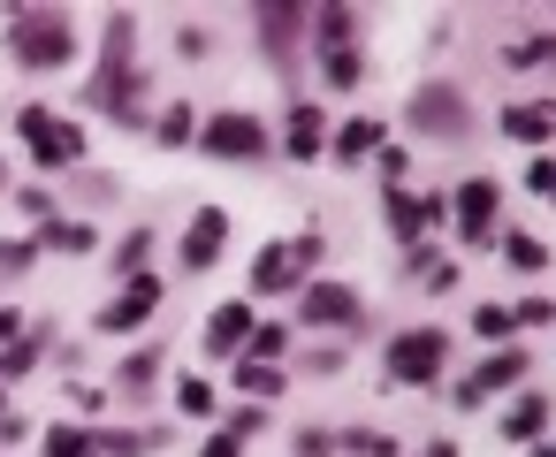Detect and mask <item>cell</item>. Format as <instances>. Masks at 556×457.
Masks as SVG:
<instances>
[{"label": "cell", "instance_id": "cell-1", "mask_svg": "<svg viewBox=\"0 0 556 457\" xmlns=\"http://www.w3.org/2000/svg\"><path fill=\"white\" fill-rule=\"evenodd\" d=\"M9 47H16L24 69H62V62L77 54V31H70L62 16H47V9H24V16L9 24Z\"/></svg>", "mask_w": 556, "mask_h": 457}, {"label": "cell", "instance_id": "cell-2", "mask_svg": "<svg viewBox=\"0 0 556 457\" xmlns=\"http://www.w3.org/2000/svg\"><path fill=\"white\" fill-rule=\"evenodd\" d=\"M92 100L108 115H130L138 107V85H130V16H108V62L92 77Z\"/></svg>", "mask_w": 556, "mask_h": 457}, {"label": "cell", "instance_id": "cell-3", "mask_svg": "<svg viewBox=\"0 0 556 457\" xmlns=\"http://www.w3.org/2000/svg\"><path fill=\"white\" fill-rule=\"evenodd\" d=\"M16 130L31 138V161H39V168H70V161L85 153L77 123H62L54 107H24V115H16Z\"/></svg>", "mask_w": 556, "mask_h": 457}, {"label": "cell", "instance_id": "cell-4", "mask_svg": "<svg viewBox=\"0 0 556 457\" xmlns=\"http://www.w3.org/2000/svg\"><path fill=\"white\" fill-rule=\"evenodd\" d=\"M434 373H442V335L434 328H412V335L389 343V381L396 389H427Z\"/></svg>", "mask_w": 556, "mask_h": 457}, {"label": "cell", "instance_id": "cell-5", "mask_svg": "<svg viewBox=\"0 0 556 457\" xmlns=\"http://www.w3.org/2000/svg\"><path fill=\"white\" fill-rule=\"evenodd\" d=\"M199 145L222 153V161H260L267 153V130H260V115H214Z\"/></svg>", "mask_w": 556, "mask_h": 457}, {"label": "cell", "instance_id": "cell-6", "mask_svg": "<svg viewBox=\"0 0 556 457\" xmlns=\"http://www.w3.org/2000/svg\"><path fill=\"white\" fill-rule=\"evenodd\" d=\"M412 123H419V130H434V138H465V100H457L450 85H434V92H419V100H412Z\"/></svg>", "mask_w": 556, "mask_h": 457}, {"label": "cell", "instance_id": "cell-7", "mask_svg": "<svg viewBox=\"0 0 556 457\" xmlns=\"http://www.w3.org/2000/svg\"><path fill=\"white\" fill-rule=\"evenodd\" d=\"M153 305H161V282H153V275H130V290H123V297L100 313V328H108V335H130V328L153 313Z\"/></svg>", "mask_w": 556, "mask_h": 457}, {"label": "cell", "instance_id": "cell-8", "mask_svg": "<svg viewBox=\"0 0 556 457\" xmlns=\"http://www.w3.org/2000/svg\"><path fill=\"white\" fill-rule=\"evenodd\" d=\"M518 373H526V358H518V351H495V358H480V373H472V381H457V404L472 411V404H488L495 389H510Z\"/></svg>", "mask_w": 556, "mask_h": 457}, {"label": "cell", "instance_id": "cell-9", "mask_svg": "<svg viewBox=\"0 0 556 457\" xmlns=\"http://www.w3.org/2000/svg\"><path fill=\"white\" fill-rule=\"evenodd\" d=\"M457 229H465V244H488V229H495V183L488 176H472L457 191Z\"/></svg>", "mask_w": 556, "mask_h": 457}, {"label": "cell", "instance_id": "cell-10", "mask_svg": "<svg viewBox=\"0 0 556 457\" xmlns=\"http://www.w3.org/2000/svg\"><path fill=\"white\" fill-rule=\"evenodd\" d=\"M298 313L320 320V328H351V320H358V290H343V282H313Z\"/></svg>", "mask_w": 556, "mask_h": 457}, {"label": "cell", "instance_id": "cell-11", "mask_svg": "<svg viewBox=\"0 0 556 457\" xmlns=\"http://www.w3.org/2000/svg\"><path fill=\"white\" fill-rule=\"evenodd\" d=\"M222 237H229V221H222V206H206V214L184 229V267H214V259H222Z\"/></svg>", "mask_w": 556, "mask_h": 457}, {"label": "cell", "instance_id": "cell-12", "mask_svg": "<svg viewBox=\"0 0 556 457\" xmlns=\"http://www.w3.org/2000/svg\"><path fill=\"white\" fill-rule=\"evenodd\" d=\"M252 305L244 297H229V305H214V320H206V351H237V343H252Z\"/></svg>", "mask_w": 556, "mask_h": 457}, {"label": "cell", "instance_id": "cell-13", "mask_svg": "<svg viewBox=\"0 0 556 457\" xmlns=\"http://www.w3.org/2000/svg\"><path fill=\"white\" fill-rule=\"evenodd\" d=\"M556 130V100H526V107H503V138H518V145H541Z\"/></svg>", "mask_w": 556, "mask_h": 457}, {"label": "cell", "instance_id": "cell-14", "mask_svg": "<svg viewBox=\"0 0 556 457\" xmlns=\"http://www.w3.org/2000/svg\"><path fill=\"white\" fill-rule=\"evenodd\" d=\"M389 221H396V237H419V229L442 221V206L434 199H412V191H389Z\"/></svg>", "mask_w": 556, "mask_h": 457}, {"label": "cell", "instance_id": "cell-15", "mask_svg": "<svg viewBox=\"0 0 556 457\" xmlns=\"http://www.w3.org/2000/svg\"><path fill=\"white\" fill-rule=\"evenodd\" d=\"M298 282V244H267L252 267V290H290Z\"/></svg>", "mask_w": 556, "mask_h": 457}, {"label": "cell", "instance_id": "cell-16", "mask_svg": "<svg viewBox=\"0 0 556 457\" xmlns=\"http://www.w3.org/2000/svg\"><path fill=\"white\" fill-rule=\"evenodd\" d=\"M282 145H290L298 161H313V153L328 145V130H320V107H305V100H298V107H290V138H282Z\"/></svg>", "mask_w": 556, "mask_h": 457}, {"label": "cell", "instance_id": "cell-17", "mask_svg": "<svg viewBox=\"0 0 556 457\" xmlns=\"http://www.w3.org/2000/svg\"><path fill=\"white\" fill-rule=\"evenodd\" d=\"M374 145H381V123H366V115H358V123H343V130H336V161H366V153H374Z\"/></svg>", "mask_w": 556, "mask_h": 457}, {"label": "cell", "instance_id": "cell-18", "mask_svg": "<svg viewBox=\"0 0 556 457\" xmlns=\"http://www.w3.org/2000/svg\"><path fill=\"white\" fill-rule=\"evenodd\" d=\"M541 427H548V396H526V404H510V419H503L510 442H526V434H541Z\"/></svg>", "mask_w": 556, "mask_h": 457}, {"label": "cell", "instance_id": "cell-19", "mask_svg": "<svg viewBox=\"0 0 556 457\" xmlns=\"http://www.w3.org/2000/svg\"><path fill=\"white\" fill-rule=\"evenodd\" d=\"M320 16V54H343L351 47V9H336V0H328V9H313Z\"/></svg>", "mask_w": 556, "mask_h": 457}, {"label": "cell", "instance_id": "cell-20", "mask_svg": "<svg viewBox=\"0 0 556 457\" xmlns=\"http://www.w3.org/2000/svg\"><path fill=\"white\" fill-rule=\"evenodd\" d=\"M47 457H100V434H77V427H54V434H47Z\"/></svg>", "mask_w": 556, "mask_h": 457}, {"label": "cell", "instance_id": "cell-21", "mask_svg": "<svg viewBox=\"0 0 556 457\" xmlns=\"http://www.w3.org/2000/svg\"><path fill=\"white\" fill-rule=\"evenodd\" d=\"M503 259H510L518 275H541V267H548V252H541L533 237H503Z\"/></svg>", "mask_w": 556, "mask_h": 457}, {"label": "cell", "instance_id": "cell-22", "mask_svg": "<svg viewBox=\"0 0 556 457\" xmlns=\"http://www.w3.org/2000/svg\"><path fill=\"white\" fill-rule=\"evenodd\" d=\"M191 138H199V115L191 107H168L161 115V145H191Z\"/></svg>", "mask_w": 556, "mask_h": 457}, {"label": "cell", "instance_id": "cell-23", "mask_svg": "<svg viewBox=\"0 0 556 457\" xmlns=\"http://www.w3.org/2000/svg\"><path fill=\"white\" fill-rule=\"evenodd\" d=\"M510 328H518V320H510L503 305H480V313H472V335H480V343H503Z\"/></svg>", "mask_w": 556, "mask_h": 457}, {"label": "cell", "instance_id": "cell-24", "mask_svg": "<svg viewBox=\"0 0 556 457\" xmlns=\"http://www.w3.org/2000/svg\"><path fill=\"white\" fill-rule=\"evenodd\" d=\"M47 244H62V252H92V229H77V221H47Z\"/></svg>", "mask_w": 556, "mask_h": 457}, {"label": "cell", "instance_id": "cell-25", "mask_svg": "<svg viewBox=\"0 0 556 457\" xmlns=\"http://www.w3.org/2000/svg\"><path fill=\"white\" fill-rule=\"evenodd\" d=\"M237 381H244L252 396H275V389H282V373H275V366H260V358H244V373H237Z\"/></svg>", "mask_w": 556, "mask_h": 457}, {"label": "cell", "instance_id": "cell-26", "mask_svg": "<svg viewBox=\"0 0 556 457\" xmlns=\"http://www.w3.org/2000/svg\"><path fill=\"white\" fill-rule=\"evenodd\" d=\"M244 351H252V358H260V366H275V351H282V328H267V320H260V328H252V343H244Z\"/></svg>", "mask_w": 556, "mask_h": 457}, {"label": "cell", "instance_id": "cell-27", "mask_svg": "<svg viewBox=\"0 0 556 457\" xmlns=\"http://www.w3.org/2000/svg\"><path fill=\"white\" fill-rule=\"evenodd\" d=\"M526 183H533V199H548V206H556V161H533V168H526Z\"/></svg>", "mask_w": 556, "mask_h": 457}, {"label": "cell", "instance_id": "cell-28", "mask_svg": "<svg viewBox=\"0 0 556 457\" xmlns=\"http://www.w3.org/2000/svg\"><path fill=\"white\" fill-rule=\"evenodd\" d=\"M328 85H358V54H351V47L328 54Z\"/></svg>", "mask_w": 556, "mask_h": 457}, {"label": "cell", "instance_id": "cell-29", "mask_svg": "<svg viewBox=\"0 0 556 457\" xmlns=\"http://www.w3.org/2000/svg\"><path fill=\"white\" fill-rule=\"evenodd\" d=\"M153 366H161V358H153V351H138V358L123 366V389H146V381H153Z\"/></svg>", "mask_w": 556, "mask_h": 457}, {"label": "cell", "instance_id": "cell-30", "mask_svg": "<svg viewBox=\"0 0 556 457\" xmlns=\"http://www.w3.org/2000/svg\"><path fill=\"white\" fill-rule=\"evenodd\" d=\"M176 396H184V411H191V419H199V411H214V389H206V381H184Z\"/></svg>", "mask_w": 556, "mask_h": 457}, {"label": "cell", "instance_id": "cell-31", "mask_svg": "<svg viewBox=\"0 0 556 457\" xmlns=\"http://www.w3.org/2000/svg\"><path fill=\"white\" fill-rule=\"evenodd\" d=\"M343 449H358V457H396V442H389V434H351Z\"/></svg>", "mask_w": 556, "mask_h": 457}, {"label": "cell", "instance_id": "cell-32", "mask_svg": "<svg viewBox=\"0 0 556 457\" xmlns=\"http://www.w3.org/2000/svg\"><path fill=\"white\" fill-rule=\"evenodd\" d=\"M510 62L526 69V62H556V39H526V47H510Z\"/></svg>", "mask_w": 556, "mask_h": 457}, {"label": "cell", "instance_id": "cell-33", "mask_svg": "<svg viewBox=\"0 0 556 457\" xmlns=\"http://www.w3.org/2000/svg\"><path fill=\"white\" fill-rule=\"evenodd\" d=\"M328 449H343L336 434H298V457H328Z\"/></svg>", "mask_w": 556, "mask_h": 457}, {"label": "cell", "instance_id": "cell-34", "mask_svg": "<svg viewBox=\"0 0 556 457\" xmlns=\"http://www.w3.org/2000/svg\"><path fill=\"white\" fill-rule=\"evenodd\" d=\"M237 442H244V434H229V427H222V434L206 442V457H237Z\"/></svg>", "mask_w": 556, "mask_h": 457}, {"label": "cell", "instance_id": "cell-35", "mask_svg": "<svg viewBox=\"0 0 556 457\" xmlns=\"http://www.w3.org/2000/svg\"><path fill=\"white\" fill-rule=\"evenodd\" d=\"M24 335V313H0V343H16Z\"/></svg>", "mask_w": 556, "mask_h": 457}, {"label": "cell", "instance_id": "cell-36", "mask_svg": "<svg viewBox=\"0 0 556 457\" xmlns=\"http://www.w3.org/2000/svg\"><path fill=\"white\" fill-rule=\"evenodd\" d=\"M533 457H556V449H533Z\"/></svg>", "mask_w": 556, "mask_h": 457}]
</instances>
